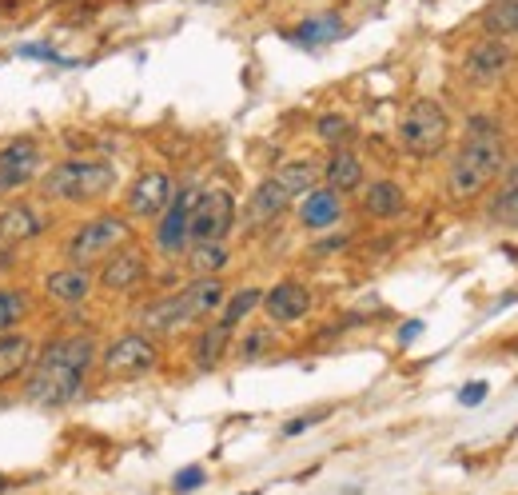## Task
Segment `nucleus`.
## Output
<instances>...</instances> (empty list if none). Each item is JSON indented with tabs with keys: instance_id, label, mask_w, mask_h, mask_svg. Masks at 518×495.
<instances>
[{
	"instance_id": "nucleus-1",
	"label": "nucleus",
	"mask_w": 518,
	"mask_h": 495,
	"mask_svg": "<svg viewBox=\"0 0 518 495\" xmlns=\"http://www.w3.org/2000/svg\"><path fill=\"white\" fill-rule=\"evenodd\" d=\"M92 368H96V340L88 332L60 336L44 344V352L32 360L24 380V400L36 408H68L72 400H80Z\"/></svg>"
},
{
	"instance_id": "nucleus-2",
	"label": "nucleus",
	"mask_w": 518,
	"mask_h": 495,
	"mask_svg": "<svg viewBox=\"0 0 518 495\" xmlns=\"http://www.w3.org/2000/svg\"><path fill=\"white\" fill-rule=\"evenodd\" d=\"M507 164V148L491 124H471V136L459 144L451 168H447V192L455 200H475L483 196Z\"/></svg>"
},
{
	"instance_id": "nucleus-3",
	"label": "nucleus",
	"mask_w": 518,
	"mask_h": 495,
	"mask_svg": "<svg viewBox=\"0 0 518 495\" xmlns=\"http://www.w3.org/2000/svg\"><path fill=\"white\" fill-rule=\"evenodd\" d=\"M112 184H116V168L108 160L68 156L48 168V176L40 180V192L60 204H100L112 192Z\"/></svg>"
},
{
	"instance_id": "nucleus-4",
	"label": "nucleus",
	"mask_w": 518,
	"mask_h": 495,
	"mask_svg": "<svg viewBox=\"0 0 518 495\" xmlns=\"http://www.w3.org/2000/svg\"><path fill=\"white\" fill-rule=\"evenodd\" d=\"M395 136H399V148H403L407 156L431 160V156H439V152L447 148V140H451V116H447V108H443L439 100L419 96V100H411V104L403 108Z\"/></svg>"
},
{
	"instance_id": "nucleus-5",
	"label": "nucleus",
	"mask_w": 518,
	"mask_h": 495,
	"mask_svg": "<svg viewBox=\"0 0 518 495\" xmlns=\"http://www.w3.org/2000/svg\"><path fill=\"white\" fill-rule=\"evenodd\" d=\"M124 244H132V220L116 216V212H100V216L84 220L80 228H72V236L64 240V260L80 264V268H96Z\"/></svg>"
},
{
	"instance_id": "nucleus-6",
	"label": "nucleus",
	"mask_w": 518,
	"mask_h": 495,
	"mask_svg": "<svg viewBox=\"0 0 518 495\" xmlns=\"http://www.w3.org/2000/svg\"><path fill=\"white\" fill-rule=\"evenodd\" d=\"M160 368V348L148 332H124L100 352V372L108 380H136Z\"/></svg>"
},
{
	"instance_id": "nucleus-7",
	"label": "nucleus",
	"mask_w": 518,
	"mask_h": 495,
	"mask_svg": "<svg viewBox=\"0 0 518 495\" xmlns=\"http://www.w3.org/2000/svg\"><path fill=\"white\" fill-rule=\"evenodd\" d=\"M236 224V196L228 188H208L196 196L192 224H188V248L200 244H224Z\"/></svg>"
},
{
	"instance_id": "nucleus-8",
	"label": "nucleus",
	"mask_w": 518,
	"mask_h": 495,
	"mask_svg": "<svg viewBox=\"0 0 518 495\" xmlns=\"http://www.w3.org/2000/svg\"><path fill=\"white\" fill-rule=\"evenodd\" d=\"M196 196L200 188H180L168 208L160 212L156 220V252L168 256V260H180L188 252V224H192V208H196Z\"/></svg>"
},
{
	"instance_id": "nucleus-9",
	"label": "nucleus",
	"mask_w": 518,
	"mask_h": 495,
	"mask_svg": "<svg viewBox=\"0 0 518 495\" xmlns=\"http://www.w3.org/2000/svg\"><path fill=\"white\" fill-rule=\"evenodd\" d=\"M168 200H172V176L164 168H148L132 180L128 196H124V216L128 220H160Z\"/></svg>"
},
{
	"instance_id": "nucleus-10",
	"label": "nucleus",
	"mask_w": 518,
	"mask_h": 495,
	"mask_svg": "<svg viewBox=\"0 0 518 495\" xmlns=\"http://www.w3.org/2000/svg\"><path fill=\"white\" fill-rule=\"evenodd\" d=\"M148 280V256L136 248V244H124L120 252H112L104 264H100V276L96 284L112 296H124V292H136L140 284Z\"/></svg>"
},
{
	"instance_id": "nucleus-11",
	"label": "nucleus",
	"mask_w": 518,
	"mask_h": 495,
	"mask_svg": "<svg viewBox=\"0 0 518 495\" xmlns=\"http://www.w3.org/2000/svg\"><path fill=\"white\" fill-rule=\"evenodd\" d=\"M511 60H515V52L507 48V40H483L463 56V76L475 88H491V84H499L507 76Z\"/></svg>"
},
{
	"instance_id": "nucleus-12",
	"label": "nucleus",
	"mask_w": 518,
	"mask_h": 495,
	"mask_svg": "<svg viewBox=\"0 0 518 495\" xmlns=\"http://www.w3.org/2000/svg\"><path fill=\"white\" fill-rule=\"evenodd\" d=\"M40 176V148L32 140H8L0 148V192H20Z\"/></svg>"
},
{
	"instance_id": "nucleus-13",
	"label": "nucleus",
	"mask_w": 518,
	"mask_h": 495,
	"mask_svg": "<svg viewBox=\"0 0 518 495\" xmlns=\"http://www.w3.org/2000/svg\"><path fill=\"white\" fill-rule=\"evenodd\" d=\"M311 304H315V296H311V288L307 284H299V280H279L271 292H263V312H267V320L271 324H295V320H303L307 312H311Z\"/></svg>"
},
{
	"instance_id": "nucleus-14",
	"label": "nucleus",
	"mask_w": 518,
	"mask_h": 495,
	"mask_svg": "<svg viewBox=\"0 0 518 495\" xmlns=\"http://www.w3.org/2000/svg\"><path fill=\"white\" fill-rule=\"evenodd\" d=\"M44 292H48V300H56L64 308L88 304V296L96 292V272L92 268H80V264H64V268H56V272L44 276Z\"/></svg>"
},
{
	"instance_id": "nucleus-15",
	"label": "nucleus",
	"mask_w": 518,
	"mask_h": 495,
	"mask_svg": "<svg viewBox=\"0 0 518 495\" xmlns=\"http://www.w3.org/2000/svg\"><path fill=\"white\" fill-rule=\"evenodd\" d=\"M140 324H144L140 332H148V336H176V332H184L188 324H196V316H192L184 292H176V296L156 300V304L140 316Z\"/></svg>"
},
{
	"instance_id": "nucleus-16",
	"label": "nucleus",
	"mask_w": 518,
	"mask_h": 495,
	"mask_svg": "<svg viewBox=\"0 0 518 495\" xmlns=\"http://www.w3.org/2000/svg\"><path fill=\"white\" fill-rule=\"evenodd\" d=\"M343 220V196L335 188H311L299 204V224L311 228V232H323V228H335Z\"/></svg>"
},
{
	"instance_id": "nucleus-17",
	"label": "nucleus",
	"mask_w": 518,
	"mask_h": 495,
	"mask_svg": "<svg viewBox=\"0 0 518 495\" xmlns=\"http://www.w3.org/2000/svg\"><path fill=\"white\" fill-rule=\"evenodd\" d=\"M287 204H291V200L283 196V188L267 176L256 192L248 196V204H244V228H267V224H275Z\"/></svg>"
},
{
	"instance_id": "nucleus-18",
	"label": "nucleus",
	"mask_w": 518,
	"mask_h": 495,
	"mask_svg": "<svg viewBox=\"0 0 518 495\" xmlns=\"http://www.w3.org/2000/svg\"><path fill=\"white\" fill-rule=\"evenodd\" d=\"M371 220H399L407 212V192L395 180H371L363 188V204H359Z\"/></svg>"
},
{
	"instance_id": "nucleus-19",
	"label": "nucleus",
	"mask_w": 518,
	"mask_h": 495,
	"mask_svg": "<svg viewBox=\"0 0 518 495\" xmlns=\"http://www.w3.org/2000/svg\"><path fill=\"white\" fill-rule=\"evenodd\" d=\"M40 228H44V220H40V212H36L32 204H24V200L4 204V212H0V244H24V240H36V236H40Z\"/></svg>"
},
{
	"instance_id": "nucleus-20",
	"label": "nucleus",
	"mask_w": 518,
	"mask_h": 495,
	"mask_svg": "<svg viewBox=\"0 0 518 495\" xmlns=\"http://www.w3.org/2000/svg\"><path fill=\"white\" fill-rule=\"evenodd\" d=\"M32 368V336L12 328L0 336V388L12 384L16 376H24Z\"/></svg>"
},
{
	"instance_id": "nucleus-21",
	"label": "nucleus",
	"mask_w": 518,
	"mask_h": 495,
	"mask_svg": "<svg viewBox=\"0 0 518 495\" xmlns=\"http://www.w3.org/2000/svg\"><path fill=\"white\" fill-rule=\"evenodd\" d=\"M363 160L351 152V148H335L331 152V160H327V168H323V180H327V188H335L339 196L343 192H359L363 188Z\"/></svg>"
},
{
	"instance_id": "nucleus-22",
	"label": "nucleus",
	"mask_w": 518,
	"mask_h": 495,
	"mask_svg": "<svg viewBox=\"0 0 518 495\" xmlns=\"http://www.w3.org/2000/svg\"><path fill=\"white\" fill-rule=\"evenodd\" d=\"M184 300H188V308H192V316H196V324H200V320H208L212 312L224 308L228 288H224L220 276H204V280H192V284L184 288Z\"/></svg>"
},
{
	"instance_id": "nucleus-23",
	"label": "nucleus",
	"mask_w": 518,
	"mask_h": 495,
	"mask_svg": "<svg viewBox=\"0 0 518 495\" xmlns=\"http://www.w3.org/2000/svg\"><path fill=\"white\" fill-rule=\"evenodd\" d=\"M339 36H343V20H339L335 12L307 16V20L291 32V40H295V44H303V48H319V44H331V40H339Z\"/></svg>"
},
{
	"instance_id": "nucleus-24",
	"label": "nucleus",
	"mask_w": 518,
	"mask_h": 495,
	"mask_svg": "<svg viewBox=\"0 0 518 495\" xmlns=\"http://www.w3.org/2000/svg\"><path fill=\"white\" fill-rule=\"evenodd\" d=\"M315 176H319V168H315L311 160H287L283 168H275V172H271V180L283 188V196H287V200L307 196V192L315 188Z\"/></svg>"
},
{
	"instance_id": "nucleus-25",
	"label": "nucleus",
	"mask_w": 518,
	"mask_h": 495,
	"mask_svg": "<svg viewBox=\"0 0 518 495\" xmlns=\"http://www.w3.org/2000/svg\"><path fill=\"white\" fill-rule=\"evenodd\" d=\"M228 344H232V328H224V324H212V328H204L200 336H196V348H192V356H196V368H216L220 360H224V352H228Z\"/></svg>"
},
{
	"instance_id": "nucleus-26",
	"label": "nucleus",
	"mask_w": 518,
	"mask_h": 495,
	"mask_svg": "<svg viewBox=\"0 0 518 495\" xmlns=\"http://www.w3.org/2000/svg\"><path fill=\"white\" fill-rule=\"evenodd\" d=\"M483 28L495 36V40H507L518 32V0H495L483 8Z\"/></svg>"
},
{
	"instance_id": "nucleus-27",
	"label": "nucleus",
	"mask_w": 518,
	"mask_h": 495,
	"mask_svg": "<svg viewBox=\"0 0 518 495\" xmlns=\"http://www.w3.org/2000/svg\"><path fill=\"white\" fill-rule=\"evenodd\" d=\"M259 304H263V292H259V288H240L236 296H228V300H224V308H220V324H224V328H236L240 320H248V316L256 312Z\"/></svg>"
},
{
	"instance_id": "nucleus-28",
	"label": "nucleus",
	"mask_w": 518,
	"mask_h": 495,
	"mask_svg": "<svg viewBox=\"0 0 518 495\" xmlns=\"http://www.w3.org/2000/svg\"><path fill=\"white\" fill-rule=\"evenodd\" d=\"M184 256H188V268H192L196 280H204V276H212V272H220L228 264V248L224 244H200V248H188Z\"/></svg>"
},
{
	"instance_id": "nucleus-29",
	"label": "nucleus",
	"mask_w": 518,
	"mask_h": 495,
	"mask_svg": "<svg viewBox=\"0 0 518 495\" xmlns=\"http://www.w3.org/2000/svg\"><path fill=\"white\" fill-rule=\"evenodd\" d=\"M32 312V296L24 288H0V332H12Z\"/></svg>"
},
{
	"instance_id": "nucleus-30",
	"label": "nucleus",
	"mask_w": 518,
	"mask_h": 495,
	"mask_svg": "<svg viewBox=\"0 0 518 495\" xmlns=\"http://www.w3.org/2000/svg\"><path fill=\"white\" fill-rule=\"evenodd\" d=\"M491 220L495 224H507V228H518V176L503 192L491 196Z\"/></svg>"
},
{
	"instance_id": "nucleus-31",
	"label": "nucleus",
	"mask_w": 518,
	"mask_h": 495,
	"mask_svg": "<svg viewBox=\"0 0 518 495\" xmlns=\"http://www.w3.org/2000/svg\"><path fill=\"white\" fill-rule=\"evenodd\" d=\"M315 132H319L327 144L343 148V144L351 140V120H347V116H339V112H323V116H319V124H315Z\"/></svg>"
},
{
	"instance_id": "nucleus-32",
	"label": "nucleus",
	"mask_w": 518,
	"mask_h": 495,
	"mask_svg": "<svg viewBox=\"0 0 518 495\" xmlns=\"http://www.w3.org/2000/svg\"><path fill=\"white\" fill-rule=\"evenodd\" d=\"M267 344H271V328H252V332L244 336V344H240V356H244V360H256Z\"/></svg>"
},
{
	"instance_id": "nucleus-33",
	"label": "nucleus",
	"mask_w": 518,
	"mask_h": 495,
	"mask_svg": "<svg viewBox=\"0 0 518 495\" xmlns=\"http://www.w3.org/2000/svg\"><path fill=\"white\" fill-rule=\"evenodd\" d=\"M204 484H208V472H204V468H184V472H176V480H172L176 492H196V488H204Z\"/></svg>"
},
{
	"instance_id": "nucleus-34",
	"label": "nucleus",
	"mask_w": 518,
	"mask_h": 495,
	"mask_svg": "<svg viewBox=\"0 0 518 495\" xmlns=\"http://www.w3.org/2000/svg\"><path fill=\"white\" fill-rule=\"evenodd\" d=\"M319 420H327V412H311V416H299V420H287V424H283V436H287V440H295V436H303L307 428H315Z\"/></svg>"
},
{
	"instance_id": "nucleus-35",
	"label": "nucleus",
	"mask_w": 518,
	"mask_h": 495,
	"mask_svg": "<svg viewBox=\"0 0 518 495\" xmlns=\"http://www.w3.org/2000/svg\"><path fill=\"white\" fill-rule=\"evenodd\" d=\"M487 392H491V388H487L483 380H479V384H467V388L459 392V404H467V408H479V404L487 400Z\"/></svg>"
},
{
	"instance_id": "nucleus-36",
	"label": "nucleus",
	"mask_w": 518,
	"mask_h": 495,
	"mask_svg": "<svg viewBox=\"0 0 518 495\" xmlns=\"http://www.w3.org/2000/svg\"><path fill=\"white\" fill-rule=\"evenodd\" d=\"M419 332H423V324H419V320H411V324H403V332H399V340H403V344H411V340H415Z\"/></svg>"
},
{
	"instance_id": "nucleus-37",
	"label": "nucleus",
	"mask_w": 518,
	"mask_h": 495,
	"mask_svg": "<svg viewBox=\"0 0 518 495\" xmlns=\"http://www.w3.org/2000/svg\"><path fill=\"white\" fill-rule=\"evenodd\" d=\"M8 488H12V480H8V476H0V495L8 492Z\"/></svg>"
},
{
	"instance_id": "nucleus-38",
	"label": "nucleus",
	"mask_w": 518,
	"mask_h": 495,
	"mask_svg": "<svg viewBox=\"0 0 518 495\" xmlns=\"http://www.w3.org/2000/svg\"><path fill=\"white\" fill-rule=\"evenodd\" d=\"M0 248H4V244H0Z\"/></svg>"
}]
</instances>
